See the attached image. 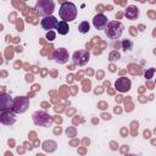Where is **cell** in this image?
Listing matches in <instances>:
<instances>
[{
    "label": "cell",
    "mask_w": 156,
    "mask_h": 156,
    "mask_svg": "<svg viewBox=\"0 0 156 156\" xmlns=\"http://www.w3.org/2000/svg\"><path fill=\"white\" fill-rule=\"evenodd\" d=\"M35 15L39 17H46L52 15L55 11V1L54 0H38L34 6Z\"/></svg>",
    "instance_id": "1"
},
{
    "label": "cell",
    "mask_w": 156,
    "mask_h": 156,
    "mask_svg": "<svg viewBox=\"0 0 156 156\" xmlns=\"http://www.w3.org/2000/svg\"><path fill=\"white\" fill-rule=\"evenodd\" d=\"M77 6L73 4V2H63L61 6H60V10H58V15L61 17L62 21H66V22H72L76 20L77 17Z\"/></svg>",
    "instance_id": "2"
},
{
    "label": "cell",
    "mask_w": 156,
    "mask_h": 156,
    "mask_svg": "<svg viewBox=\"0 0 156 156\" xmlns=\"http://www.w3.org/2000/svg\"><path fill=\"white\" fill-rule=\"evenodd\" d=\"M123 29H124V27L119 21H111L107 23V26L105 28V34L110 39H117L122 35Z\"/></svg>",
    "instance_id": "3"
},
{
    "label": "cell",
    "mask_w": 156,
    "mask_h": 156,
    "mask_svg": "<svg viewBox=\"0 0 156 156\" xmlns=\"http://www.w3.org/2000/svg\"><path fill=\"white\" fill-rule=\"evenodd\" d=\"M32 119H33V123L38 127H51L54 123L52 117L45 111H35L32 115Z\"/></svg>",
    "instance_id": "4"
},
{
    "label": "cell",
    "mask_w": 156,
    "mask_h": 156,
    "mask_svg": "<svg viewBox=\"0 0 156 156\" xmlns=\"http://www.w3.org/2000/svg\"><path fill=\"white\" fill-rule=\"evenodd\" d=\"M28 107H29V99L27 96H17L13 99L11 110L15 113H23L28 110Z\"/></svg>",
    "instance_id": "5"
},
{
    "label": "cell",
    "mask_w": 156,
    "mask_h": 156,
    "mask_svg": "<svg viewBox=\"0 0 156 156\" xmlns=\"http://www.w3.org/2000/svg\"><path fill=\"white\" fill-rule=\"evenodd\" d=\"M90 58V52L88 50H77L72 55V61L76 66H84Z\"/></svg>",
    "instance_id": "6"
},
{
    "label": "cell",
    "mask_w": 156,
    "mask_h": 156,
    "mask_svg": "<svg viewBox=\"0 0 156 156\" xmlns=\"http://www.w3.org/2000/svg\"><path fill=\"white\" fill-rule=\"evenodd\" d=\"M130 87H132V82L127 77L117 78V80L115 82V89L118 90L119 93H127V91H129Z\"/></svg>",
    "instance_id": "7"
},
{
    "label": "cell",
    "mask_w": 156,
    "mask_h": 156,
    "mask_svg": "<svg viewBox=\"0 0 156 156\" xmlns=\"http://www.w3.org/2000/svg\"><path fill=\"white\" fill-rule=\"evenodd\" d=\"M0 122L5 126H12L16 122V115L12 110H4L0 113Z\"/></svg>",
    "instance_id": "8"
},
{
    "label": "cell",
    "mask_w": 156,
    "mask_h": 156,
    "mask_svg": "<svg viewBox=\"0 0 156 156\" xmlns=\"http://www.w3.org/2000/svg\"><path fill=\"white\" fill-rule=\"evenodd\" d=\"M54 58H55V61H56L57 63H60V65L66 63V62L68 61V58H69V55H68L67 49H65V48H58V49H56V50L54 51Z\"/></svg>",
    "instance_id": "9"
},
{
    "label": "cell",
    "mask_w": 156,
    "mask_h": 156,
    "mask_svg": "<svg viewBox=\"0 0 156 156\" xmlns=\"http://www.w3.org/2000/svg\"><path fill=\"white\" fill-rule=\"evenodd\" d=\"M57 23H58V21H57V20H56V17H54L52 15L46 16V17H43V20L40 21V24H41L43 29H45V30L56 29Z\"/></svg>",
    "instance_id": "10"
},
{
    "label": "cell",
    "mask_w": 156,
    "mask_h": 156,
    "mask_svg": "<svg viewBox=\"0 0 156 156\" xmlns=\"http://www.w3.org/2000/svg\"><path fill=\"white\" fill-rule=\"evenodd\" d=\"M107 17L105 16V15H102V13H98V15H95L94 16V18H93V26L95 27V29H98V30H100V29H105L106 28V26H107Z\"/></svg>",
    "instance_id": "11"
},
{
    "label": "cell",
    "mask_w": 156,
    "mask_h": 156,
    "mask_svg": "<svg viewBox=\"0 0 156 156\" xmlns=\"http://www.w3.org/2000/svg\"><path fill=\"white\" fill-rule=\"evenodd\" d=\"M12 104H13V100H12V98L9 94L2 93L0 95V110L1 111H4V110H11L12 108Z\"/></svg>",
    "instance_id": "12"
},
{
    "label": "cell",
    "mask_w": 156,
    "mask_h": 156,
    "mask_svg": "<svg viewBox=\"0 0 156 156\" xmlns=\"http://www.w3.org/2000/svg\"><path fill=\"white\" fill-rule=\"evenodd\" d=\"M124 16H126L128 20L134 21V20H136L138 16H139V9H138L136 6H133V5L127 6V9H126V11H124Z\"/></svg>",
    "instance_id": "13"
},
{
    "label": "cell",
    "mask_w": 156,
    "mask_h": 156,
    "mask_svg": "<svg viewBox=\"0 0 156 156\" xmlns=\"http://www.w3.org/2000/svg\"><path fill=\"white\" fill-rule=\"evenodd\" d=\"M56 32L61 35H66L68 32H69V26H68V22L66 21H60L56 26Z\"/></svg>",
    "instance_id": "14"
},
{
    "label": "cell",
    "mask_w": 156,
    "mask_h": 156,
    "mask_svg": "<svg viewBox=\"0 0 156 156\" xmlns=\"http://www.w3.org/2000/svg\"><path fill=\"white\" fill-rule=\"evenodd\" d=\"M78 30H79L82 34L88 33V32L90 30V24H89V22H88V21H83V22H80V24L78 26Z\"/></svg>",
    "instance_id": "15"
},
{
    "label": "cell",
    "mask_w": 156,
    "mask_h": 156,
    "mask_svg": "<svg viewBox=\"0 0 156 156\" xmlns=\"http://www.w3.org/2000/svg\"><path fill=\"white\" fill-rule=\"evenodd\" d=\"M122 46H123L124 50H130V49L133 48V43H132V40H129V39H124V40L122 41Z\"/></svg>",
    "instance_id": "16"
},
{
    "label": "cell",
    "mask_w": 156,
    "mask_h": 156,
    "mask_svg": "<svg viewBox=\"0 0 156 156\" xmlns=\"http://www.w3.org/2000/svg\"><path fill=\"white\" fill-rule=\"evenodd\" d=\"M108 57H110V60H111V61L118 60V58H119V52H118V51H112V52L110 54V56H108Z\"/></svg>",
    "instance_id": "17"
},
{
    "label": "cell",
    "mask_w": 156,
    "mask_h": 156,
    "mask_svg": "<svg viewBox=\"0 0 156 156\" xmlns=\"http://www.w3.org/2000/svg\"><path fill=\"white\" fill-rule=\"evenodd\" d=\"M46 39H48V40H54V39H55V32L49 30V32L46 33Z\"/></svg>",
    "instance_id": "18"
},
{
    "label": "cell",
    "mask_w": 156,
    "mask_h": 156,
    "mask_svg": "<svg viewBox=\"0 0 156 156\" xmlns=\"http://www.w3.org/2000/svg\"><path fill=\"white\" fill-rule=\"evenodd\" d=\"M154 72H155V69H154V68H150V69L145 73V77H146V78H151V76H152Z\"/></svg>",
    "instance_id": "19"
},
{
    "label": "cell",
    "mask_w": 156,
    "mask_h": 156,
    "mask_svg": "<svg viewBox=\"0 0 156 156\" xmlns=\"http://www.w3.org/2000/svg\"><path fill=\"white\" fill-rule=\"evenodd\" d=\"M23 1H29V0H23Z\"/></svg>",
    "instance_id": "20"
}]
</instances>
